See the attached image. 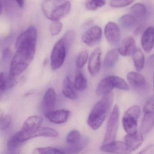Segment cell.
Here are the masks:
<instances>
[{
	"label": "cell",
	"mask_w": 154,
	"mask_h": 154,
	"mask_svg": "<svg viewBox=\"0 0 154 154\" xmlns=\"http://www.w3.org/2000/svg\"><path fill=\"white\" fill-rule=\"evenodd\" d=\"M143 117L140 124V131L142 134L149 132L154 126V98L146 102L143 108Z\"/></svg>",
	"instance_id": "cell-9"
},
{
	"label": "cell",
	"mask_w": 154,
	"mask_h": 154,
	"mask_svg": "<svg viewBox=\"0 0 154 154\" xmlns=\"http://www.w3.org/2000/svg\"><path fill=\"white\" fill-rule=\"evenodd\" d=\"M101 151L116 154H129L131 153L125 141H114L104 144L100 148Z\"/></svg>",
	"instance_id": "cell-12"
},
{
	"label": "cell",
	"mask_w": 154,
	"mask_h": 154,
	"mask_svg": "<svg viewBox=\"0 0 154 154\" xmlns=\"http://www.w3.org/2000/svg\"><path fill=\"white\" fill-rule=\"evenodd\" d=\"M137 21V19L131 14L123 15L119 20L120 25L122 27L127 29L134 27Z\"/></svg>",
	"instance_id": "cell-25"
},
{
	"label": "cell",
	"mask_w": 154,
	"mask_h": 154,
	"mask_svg": "<svg viewBox=\"0 0 154 154\" xmlns=\"http://www.w3.org/2000/svg\"><path fill=\"white\" fill-rule=\"evenodd\" d=\"M73 85L75 90L78 91H83L87 87V80L81 71H78L75 74Z\"/></svg>",
	"instance_id": "cell-26"
},
{
	"label": "cell",
	"mask_w": 154,
	"mask_h": 154,
	"mask_svg": "<svg viewBox=\"0 0 154 154\" xmlns=\"http://www.w3.org/2000/svg\"><path fill=\"white\" fill-rule=\"evenodd\" d=\"M124 140L131 152L137 149L143 142L142 133L138 131L133 134H127Z\"/></svg>",
	"instance_id": "cell-18"
},
{
	"label": "cell",
	"mask_w": 154,
	"mask_h": 154,
	"mask_svg": "<svg viewBox=\"0 0 154 154\" xmlns=\"http://www.w3.org/2000/svg\"><path fill=\"white\" fill-rule=\"evenodd\" d=\"M70 112L66 109L53 110L45 113L46 117L50 122L55 124H62L67 121Z\"/></svg>",
	"instance_id": "cell-16"
},
{
	"label": "cell",
	"mask_w": 154,
	"mask_h": 154,
	"mask_svg": "<svg viewBox=\"0 0 154 154\" xmlns=\"http://www.w3.org/2000/svg\"><path fill=\"white\" fill-rule=\"evenodd\" d=\"M106 4L105 0H89L85 4V7L89 11L97 10Z\"/></svg>",
	"instance_id": "cell-32"
},
{
	"label": "cell",
	"mask_w": 154,
	"mask_h": 154,
	"mask_svg": "<svg viewBox=\"0 0 154 154\" xmlns=\"http://www.w3.org/2000/svg\"><path fill=\"white\" fill-rule=\"evenodd\" d=\"M140 113V108L137 105L130 107L124 113L122 123L123 128L127 134H133L137 131L138 120Z\"/></svg>",
	"instance_id": "cell-6"
},
{
	"label": "cell",
	"mask_w": 154,
	"mask_h": 154,
	"mask_svg": "<svg viewBox=\"0 0 154 154\" xmlns=\"http://www.w3.org/2000/svg\"><path fill=\"white\" fill-rule=\"evenodd\" d=\"M33 154H64V152L61 149L52 147H46L37 148L34 149Z\"/></svg>",
	"instance_id": "cell-31"
},
{
	"label": "cell",
	"mask_w": 154,
	"mask_h": 154,
	"mask_svg": "<svg viewBox=\"0 0 154 154\" xmlns=\"http://www.w3.org/2000/svg\"><path fill=\"white\" fill-rule=\"evenodd\" d=\"M63 27V24L59 20L53 21L49 27L50 34L52 36L57 35L62 31Z\"/></svg>",
	"instance_id": "cell-33"
},
{
	"label": "cell",
	"mask_w": 154,
	"mask_h": 154,
	"mask_svg": "<svg viewBox=\"0 0 154 154\" xmlns=\"http://www.w3.org/2000/svg\"><path fill=\"white\" fill-rule=\"evenodd\" d=\"M127 79L134 88L140 89L146 85V80L143 75L136 72H131L127 75Z\"/></svg>",
	"instance_id": "cell-19"
},
{
	"label": "cell",
	"mask_w": 154,
	"mask_h": 154,
	"mask_svg": "<svg viewBox=\"0 0 154 154\" xmlns=\"http://www.w3.org/2000/svg\"><path fill=\"white\" fill-rule=\"evenodd\" d=\"M18 83L16 76L11 75L5 77L4 74L2 72L0 75V89L1 91H4L12 88Z\"/></svg>",
	"instance_id": "cell-22"
},
{
	"label": "cell",
	"mask_w": 154,
	"mask_h": 154,
	"mask_svg": "<svg viewBox=\"0 0 154 154\" xmlns=\"http://www.w3.org/2000/svg\"><path fill=\"white\" fill-rule=\"evenodd\" d=\"M131 14L133 15L138 20H142L146 17L147 15V8L144 4L137 3L133 5L131 8Z\"/></svg>",
	"instance_id": "cell-24"
},
{
	"label": "cell",
	"mask_w": 154,
	"mask_h": 154,
	"mask_svg": "<svg viewBox=\"0 0 154 154\" xmlns=\"http://www.w3.org/2000/svg\"><path fill=\"white\" fill-rule=\"evenodd\" d=\"M57 101V94L54 88L51 87L47 90L42 100V105L45 114L54 110Z\"/></svg>",
	"instance_id": "cell-13"
},
{
	"label": "cell",
	"mask_w": 154,
	"mask_h": 154,
	"mask_svg": "<svg viewBox=\"0 0 154 154\" xmlns=\"http://www.w3.org/2000/svg\"><path fill=\"white\" fill-rule=\"evenodd\" d=\"M75 89L74 85L72 83L70 77L66 76L63 81L62 86L63 94L70 100H75L77 98V95Z\"/></svg>",
	"instance_id": "cell-20"
},
{
	"label": "cell",
	"mask_w": 154,
	"mask_h": 154,
	"mask_svg": "<svg viewBox=\"0 0 154 154\" xmlns=\"http://www.w3.org/2000/svg\"><path fill=\"white\" fill-rule=\"evenodd\" d=\"M58 136L59 133L56 130L49 127H41L35 133L34 138L37 137L57 138Z\"/></svg>",
	"instance_id": "cell-28"
},
{
	"label": "cell",
	"mask_w": 154,
	"mask_h": 154,
	"mask_svg": "<svg viewBox=\"0 0 154 154\" xmlns=\"http://www.w3.org/2000/svg\"><path fill=\"white\" fill-rule=\"evenodd\" d=\"M132 58L135 68L137 71H140L143 69L145 65V57L140 49H136L132 54Z\"/></svg>",
	"instance_id": "cell-27"
},
{
	"label": "cell",
	"mask_w": 154,
	"mask_h": 154,
	"mask_svg": "<svg viewBox=\"0 0 154 154\" xmlns=\"http://www.w3.org/2000/svg\"><path fill=\"white\" fill-rule=\"evenodd\" d=\"M81 133L76 130H73L69 132L66 138V143L69 145L78 144L82 141Z\"/></svg>",
	"instance_id": "cell-29"
},
{
	"label": "cell",
	"mask_w": 154,
	"mask_h": 154,
	"mask_svg": "<svg viewBox=\"0 0 154 154\" xmlns=\"http://www.w3.org/2000/svg\"><path fill=\"white\" fill-rule=\"evenodd\" d=\"M119 110L118 105L116 104L112 109L108 121L103 144L115 141L119 127Z\"/></svg>",
	"instance_id": "cell-7"
},
{
	"label": "cell",
	"mask_w": 154,
	"mask_h": 154,
	"mask_svg": "<svg viewBox=\"0 0 154 154\" xmlns=\"http://www.w3.org/2000/svg\"><path fill=\"white\" fill-rule=\"evenodd\" d=\"M140 154H154V144H150L143 149Z\"/></svg>",
	"instance_id": "cell-38"
},
{
	"label": "cell",
	"mask_w": 154,
	"mask_h": 154,
	"mask_svg": "<svg viewBox=\"0 0 154 154\" xmlns=\"http://www.w3.org/2000/svg\"><path fill=\"white\" fill-rule=\"evenodd\" d=\"M67 48L62 38L55 44L51 55V66L53 70H57L63 65L65 59Z\"/></svg>",
	"instance_id": "cell-8"
},
{
	"label": "cell",
	"mask_w": 154,
	"mask_h": 154,
	"mask_svg": "<svg viewBox=\"0 0 154 154\" xmlns=\"http://www.w3.org/2000/svg\"><path fill=\"white\" fill-rule=\"evenodd\" d=\"M153 82H154V80H153Z\"/></svg>",
	"instance_id": "cell-40"
},
{
	"label": "cell",
	"mask_w": 154,
	"mask_h": 154,
	"mask_svg": "<svg viewBox=\"0 0 154 154\" xmlns=\"http://www.w3.org/2000/svg\"><path fill=\"white\" fill-rule=\"evenodd\" d=\"M102 51L100 48L95 49L91 54L88 63V71L92 76L96 75L100 69Z\"/></svg>",
	"instance_id": "cell-14"
},
{
	"label": "cell",
	"mask_w": 154,
	"mask_h": 154,
	"mask_svg": "<svg viewBox=\"0 0 154 154\" xmlns=\"http://www.w3.org/2000/svg\"><path fill=\"white\" fill-rule=\"evenodd\" d=\"M88 59V53L86 51L81 52L77 57L76 60V66L78 68L83 67Z\"/></svg>",
	"instance_id": "cell-34"
},
{
	"label": "cell",
	"mask_w": 154,
	"mask_h": 154,
	"mask_svg": "<svg viewBox=\"0 0 154 154\" xmlns=\"http://www.w3.org/2000/svg\"><path fill=\"white\" fill-rule=\"evenodd\" d=\"M41 8L44 15L52 21L59 20L68 15L71 9L70 2L65 0H44Z\"/></svg>",
	"instance_id": "cell-3"
},
{
	"label": "cell",
	"mask_w": 154,
	"mask_h": 154,
	"mask_svg": "<svg viewBox=\"0 0 154 154\" xmlns=\"http://www.w3.org/2000/svg\"><path fill=\"white\" fill-rule=\"evenodd\" d=\"M136 49V41L134 38L131 37H127L121 42L118 51L122 56H129L132 54Z\"/></svg>",
	"instance_id": "cell-17"
},
{
	"label": "cell",
	"mask_w": 154,
	"mask_h": 154,
	"mask_svg": "<svg viewBox=\"0 0 154 154\" xmlns=\"http://www.w3.org/2000/svg\"><path fill=\"white\" fill-rule=\"evenodd\" d=\"M87 143V140L85 139L84 141L82 140L78 144L69 145L67 147L65 148L63 150H62L63 151L64 153H78L83 149L86 146Z\"/></svg>",
	"instance_id": "cell-30"
},
{
	"label": "cell",
	"mask_w": 154,
	"mask_h": 154,
	"mask_svg": "<svg viewBox=\"0 0 154 154\" xmlns=\"http://www.w3.org/2000/svg\"><path fill=\"white\" fill-rule=\"evenodd\" d=\"M75 36V34L74 31L73 30H69L68 32H66L62 38L64 41L67 47H68V46L71 45L73 42Z\"/></svg>",
	"instance_id": "cell-37"
},
{
	"label": "cell",
	"mask_w": 154,
	"mask_h": 154,
	"mask_svg": "<svg viewBox=\"0 0 154 154\" xmlns=\"http://www.w3.org/2000/svg\"><path fill=\"white\" fill-rule=\"evenodd\" d=\"M11 121L12 119L11 117L8 114L5 115L3 117L1 116L0 122V128L1 130H5L8 128L11 124Z\"/></svg>",
	"instance_id": "cell-36"
},
{
	"label": "cell",
	"mask_w": 154,
	"mask_h": 154,
	"mask_svg": "<svg viewBox=\"0 0 154 154\" xmlns=\"http://www.w3.org/2000/svg\"><path fill=\"white\" fill-rule=\"evenodd\" d=\"M104 35L110 45H116L120 39V29L115 22H109L104 28Z\"/></svg>",
	"instance_id": "cell-11"
},
{
	"label": "cell",
	"mask_w": 154,
	"mask_h": 154,
	"mask_svg": "<svg viewBox=\"0 0 154 154\" xmlns=\"http://www.w3.org/2000/svg\"><path fill=\"white\" fill-rule=\"evenodd\" d=\"M119 51L116 49H112L109 51L104 58V67L106 68H111L114 66L119 59Z\"/></svg>",
	"instance_id": "cell-23"
},
{
	"label": "cell",
	"mask_w": 154,
	"mask_h": 154,
	"mask_svg": "<svg viewBox=\"0 0 154 154\" xmlns=\"http://www.w3.org/2000/svg\"><path fill=\"white\" fill-rule=\"evenodd\" d=\"M115 88L125 91H129L130 89L128 84L122 78L111 75L103 78L100 82L96 88V94L103 97L111 92Z\"/></svg>",
	"instance_id": "cell-5"
},
{
	"label": "cell",
	"mask_w": 154,
	"mask_h": 154,
	"mask_svg": "<svg viewBox=\"0 0 154 154\" xmlns=\"http://www.w3.org/2000/svg\"><path fill=\"white\" fill-rule=\"evenodd\" d=\"M112 91L105 96L95 104L88 119V126L94 130H98L102 125L111 109L113 100Z\"/></svg>",
	"instance_id": "cell-2"
},
{
	"label": "cell",
	"mask_w": 154,
	"mask_h": 154,
	"mask_svg": "<svg viewBox=\"0 0 154 154\" xmlns=\"http://www.w3.org/2000/svg\"><path fill=\"white\" fill-rule=\"evenodd\" d=\"M11 52L9 48H6L3 51V59L4 61H6L10 57Z\"/></svg>",
	"instance_id": "cell-39"
},
{
	"label": "cell",
	"mask_w": 154,
	"mask_h": 154,
	"mask_svg": "<svg viewBox=\"0 0 154 154\" xmlns=\"http://www.w3.org/2000/svg\"><path fill=\"white\" fill-rule=\"evenodd\" d=\"M102 35L100 27L95 26L86 30L82 37L83 42L89 46H93L99 43Z\"/></svg>",
	"instance_id": "cell-10"
},
{
	"label": "cell",
	"mask_w": 154,
	"mask_h": 154,
	"mask_svg": "<svg viewBox=\"0 0 154 154\" xmlns=\"http://www.w3.org/2000/svg\"><path fill=\"white\" fill-rule=\"evenodd\" d=\"M141 45L145 52L149 53L154 47V27L149 26L145 30L141 38Z\"/></svg>",
	"instance_id": "cell-15"
},
{
	"label": "cell",
	"mask_w": 154,
	"mask_h": 154,
	"mask_svg": "<svg viewBox=\"0 0 154 154\" xmlns=\"http://www.w3.org/2000/svg\"><path fill=\"white\" fill-rule=\"evenodd\" d=\"M134 0H112L110 5L113 8H122L130 5Z\"/></svg>",
	"instance_id": "cell-35"
},
{
	"label": "cell",
	"mask_w": 154,
	"mask_h": 154,
	"mask_svg": "<svg viewBox=\"0 0 154 154\" xmlns=\"http://www.w3.org/2000/svg\"><path fill=\"white\" fill-rule=\"evenodd\" d=\"M25 0H1V14H2L3 9L11 11L15 9L22 8L25 5Z\"/></svg>",
	"instance_id": "cell-21"
},
{
	"label": "cell",
	"mask_w": 154,
	"mask_h": 154,
	"mask_svg": "<svg viewBox=\"0 0 154 154\" xmlns=\"http://www.w3.org/2000/svg\"><path fill=\"white\" fill-rule=\"evenodd\" d=\"M43 119L38 115L29 117L23 123L21 130L14 134L17 140L22 143L34 138L35 133L41 128Z\"/></svg>",
	"instance_id": "cell-4"
},
{
	"label": "cell",
	"mask_w": 154,
	"mask_h": 154,
	"mask_svg": "<svg viewBox=\"0 0 154 154\" xmlns=\"http://www.w3.org/2000/svg\"><path fill=\"white\" fill-rule=\"evenodd\" d=\"M37 30L35 26H30L21 33L15 44L16 51L11 62L10 74L18 76L27 68L33 61L36 51Z\"/></svg>",
	"instance_id": "cell-1"
}]
</instances>
